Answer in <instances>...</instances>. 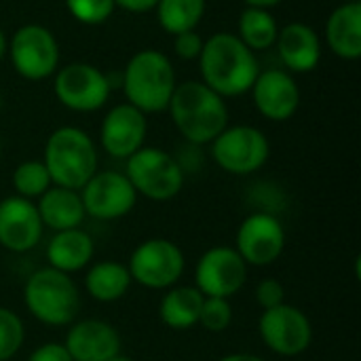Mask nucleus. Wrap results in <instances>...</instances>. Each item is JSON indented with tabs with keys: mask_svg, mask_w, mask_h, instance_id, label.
<instances>
[{
	"mask_svg": "<svg viewBox=\"0 0 361 361\" xmlns=\"http://www.w3.org/2000/svg\"><path fill=\"white\" fill-rule=\"evenodd\" d=\"M25 361H72L63 343H44L36 347Z\"/></svg>",
	"mask_w": 361,
	"mask_h": 361,
	"instance_id": "nucleus-35",
	"label": "nucleus"
},
{
	"mask_svg": "<svg viewBox=\"0 0 361 361\" xmlns=\"http://www.w3.org/2000/svg\"><path fill=\"white\" fill-rule=\"evenodd\" d=\"M131 281L146 290H169L180 283L186 271V256L178 243L152 237L137 243L127 260Z\"/></svg>",
	"mask_w": 361,
	"mask_h": 361,
	"instance_id": "nucleus-7",
	"label": "nucleus"
},
{
	"mask_svg": "<svg viewBox=\"0 0 361 361\" xmlns=\"http://www.w3.org/2000/svg\"><path fill=\"white\" fill-rule=\"evenodd\" d=\"M167 110L182 140L190 144L207 146L228 127L226 99L201 80L176 85Z\"/></svg>",
	"mask_w": 361,
	"mask_h": 361,
	"instance_id": "nucleus-2",
	"label": "nucleus"
},
{
	"mask_svg": "<svg viewBox=\"0 0 361 361\" xmlns=\"http://www.w3.org/2000/svg\"><path fill=\"white\" fill-rule=\"evenodd\" d=\"M146 133V114L125 102L106 112L99 127V144L108 157L127 161L133 152H137L144 146Z\"/></svg>",
	"mask_w": 361,
	"mask_h": 361,
	"instance_id": "nucleus-17",
	"label": "nucleus"
},
{
	"mask_svg": "<svg viewBox=\"0 0 361 361\" xmlns=\"http://www.w3.org/2000/svg\"><path fill=\"white\" fill-rule=\"evenodd\" d=\"M6 53L15 72L25 80H44L57 72L59 42L53 32L40 23L17 27L6 40Z\"/></svg>",
	"mask_w": 361,
	"mask_h": 361,
	"instance_id": "nucleus-9",
	"label": "nucleus"
},
{
	"mask_svg": "<svg viewBox=\"0 0 361 361\" xmlns=\"http://www.w3.org/2000/svg\"><path fill=\"white\" fill-rule=\"evenodd\" d=\"M13 190L17 197H23L27 201H36L40 199L51 186V176L42 163V159H30V161H23L15 167L13 171Z\"/></svg>",
	"mask_w": 361,
	"mask_h": 361,
	"instance_id": "nucleus-27",
	"label": "nucleus"
},
{
	"mask_svg": "<svg viewBox=\"0 0 361 361\" xmlns=\"http://www.w3.org/2000/svg\"><path fill=\"white\" fill-rule=\"evenodd\" d=\"M176 70L171 59L157 49L137 51L125 66L123 91L127 104L144 114L163 112L176 91Z\"/></svg>",
	"mask_w": 361,
	"mask_h": 361,
	"instance_id": "nucleus-3",
	"label": "nucleus"
},
{
	"mask_svg": "<svg viewBox=\"0 0 361 361\" xmlns=\"http://www.w3.org/2000/svg\"><path fill=\"white\" fill-rule=\"evenodd\" d=\"M214 163L231 176H252L271 157V142L254 125H228L212 144Z\"/></svg>",
	"mask_w": 361,
	"mask_h": 361,
	"instance_id": "nucleus-8",
	"label": "nucleus"
},
{
	"mask_svg": "<svg viewBox=\"0 0 361 361\" xmlns=\"http://www.w3.org/2000/svg\"><path fill=\"white\" fill-rule=\"evenodd\" d=\"M328 47L334 55L355 61L361 55V2H343L326 21Z\"/></svg>",
	"mask_w": 361,
	"mask_h": 361,
	"instance_id": "nucleus-22",
	"label": "nucleus"
},
{
	"mask_svg": "<svg viewBox=\"0 0 361 361\" xmlns=\"http://www.w3.org/2000/svg\"><path fill=\"white\" fill-rule=\"evenodd\" d=\"M63 347L72 361H108L121 353L118 330L106 319H80L68 326Z\"/></svg>",
	"mask_w": 361,
	"mask_h": 361,
	"instance_id": "nucleus-18",
	"label": "nucleus"
},
{
	"mask_svg": "<svg viewBox=\"0 0 361 361\" xmlns=\"http://www.w3.org/2000/svg\"><path fill=\"white\" fill-rule=\"evenodd\" d=\"M254 298H256L258 307L262 311H267V309H273V307H279V305L286 302V288H283L281 281L269 277V279H262L256 286Z\"/></svg>",
	"mask_w": 361,
	"mask_h": 361,
	"instance_id": "nucleus-33",
	"label": "nucleus"
},
{
	"mask_svg": "<svg viewBox=\"0 0 361 361\" xmlns=\"http://www.w3.org/2000/svg\"><path fill=\"white\" fill-rule=\"evenodd\" d=\"M275 47L290 74L313 72L322 61V40L317 32L302 21H292L279 27Z\"/></svg>",
	"mask_w": 361,
	"mask_h": 361,
	"instance_id": "nucleus-19",
	"label": "nucleus"
},
{
	"mask_svg": "<svg viewBox=\"0 0 361 361\" xmlns=\"http://www.w3.org/2000/svg\"><path fill=\"white\" fill-rule=\"evenodd\" d=\"M250 267L231 245H214L205 250L195 267V288L203 296L233 298L247 281Z\"/></svg>",
	"mask_w": 361,
	"mask_h": 361,
	"instance_id": "nucleus-14",
	"label": "nucleus"
},
{
	"mask_svg": "<svg viewBox=\"0 0 361 361\" xmlns=\"http://www.w3.org/2000/svg\"><path fill=\"white\" fill-rule=\"evenodd\" d=\"M42 163L53 186L80 190L97 171V148L87 131L63 125L49 135Z\"/></svg>",
	"mask_w": 361,
	"mask_h": 361,
	"instance_id": "nucleus-4",
	"label": "nucleus"
},
{
	"mask_svg": "<svg viewBox=\"0 0 361 361\" xmlns=\"http://www.w3.org/2000/svg\"><path fill=\"white\" fill-rule=\"evenodd\" d=\"M279 34V23L267 8L245 6L237 21V36L254 53L275 47Z\"/></svg>",
	"mask_w": 361,
	"mask_h": 361,
	"instance_id": "nucleus-25",
	"label": "nucleus"
},
{
	"mask_svg": "<svg viewBox=\"0 0 361 361\" xmlns=\"http://www.w3.org/2000/svg\"><path fill=\"white\" fill-rule=\"evenodd\" d=\"M0 110H2V95H0Z\"/></svg>",
	"mask_w": 361,
	"mask_h": 361,
	"instance_id": "nucleus-41",
	"label": "nucleus"
},
{
	"mask_svg": "<svg viewBox=\"0 0 361 361\" xmlns=\"http://www.w3.org/2000/svg\"><path fill=\"white\" fill-rule=\"evenodd\" d=\"M110 89V78L97 66L87 61H72L55 72V97L72 112L99 110L108 102Z\"/></svg>",
	"mask_w": 361,
	"mask_h": 361,
	"instance_id": "nucleus-11",
	"label": "nucleus"
},
{
	"mask_svg": "<svg viewBox=\"0 0 361 361\" xmlns=\"http://www.w3.org/2000/svg\"><path fill=\"white\" fill-rule=\"evenodd\" d=\"M68 13L82 25H99L114 13V0H66Z\"/></svg>",
	"mask_w": 361,
	"mask_h": 361,
	"instance_id": "nucleus-30",
	"label": "nucleus"
},
{
	"mask_svg": "<svg viewBox=\"0 0 361 361\" xmlns=\"http://www.w3.org/2000/svg\"><path fill=\"white\" fill-rule=\"evenodd\" d=\"M343 2H355V0H343Z\"/></svg>",
	"mask_w": 361,
	"mask_h": 361,
	"instance_id": "nucleus-43",
	"label": "nucleus"
},
{
	"mask_svg": "<svg viewBox=\"0 0 361 361\" xmlns=\"http://www.w3.org/2000/svg\"><path fill=\"white\" fill-rule=\"evenodd\" d=\"M23 305L42 326L68 328L78 317L80 294L72 275L42 267L25 279Z\"/></svg>",
	"mask_w": 361,
	"mask_h": 361,
	"instance_id": "nucleus-5",
	"label": "nucleus"
},
{
	"mask_svg": "<svg viewBox=\"0 0 361 361\" xmlns=\"http://www.w3.org/2000/svg\"><path fill=\"white\" fill-rule=\"evenodd\" d=\"M87 218L112 222L129 216L137 205V192L123 171H95L78 190Z\"/></svg>",
	"mask_w": 361,
	"mask_h": 361,
	"instance_id": "nucleus-12",
	"label": "nucleus"
},
{
	"mask_svg": "<svg viewBox=\"0 0 361 361\" xmlns=\"http://www.w3.org/2000/svg\"><path fill=\"white\" fill-rule=\"evenodd\" d=\"M4 55H6V36H4V32L0 30V61L4 59Z\"/></svg>",
	"mask_w": 361,
	"mask_h": 361,
	"instance_id": "nucleus-39",
	"label": "nucleus"
},
{
	"mask_svg": "<svg viewBox=\"0 0 361 361\" xmlns=\"http://www.w3.org/2000/svg\"><path fill=\"white\" fill-rule=\"evenodd\" d=\"M288 243V235L279 216L252 212L243 218L235 233V250L247 267L275 264Z\"/></svg>",
	"mask_w": 361,
	"mask_h": 361,
	"instance_id": "nucleus-13",
	"label": "nucleus"
},
{
	"mask_svg": "<svg viewBox=\"0 0 361 361\" xmlns=\"http://www.w3.org/2000/svg\"><path fill=\"white\" fill-rule=\"evenodd\" d=\"M171 154H173V159H176V163L184 176L199 173L205 165V152H203V146H199V144L182 142L180 148Z\"/></svg>",
	"mask_w": 361,
	"mask_h": 361,
	"instance_id": "nucleus-32",
	"label": "nucleus"
},
{
	"mask_svg": "<svg viewBox=\"0 0 361 361\" xmlns=\"http://www.w3.org/2000/svg\"><path fill=\"white\" fill-rule=\"evenodd\" d=\"M233 324V305L228 298L205 296L199 313V326L212 334L226 332Z\"/></svg>",
	"mask_w": 361,
	"mask_h": 361,
	"instance_id": "nucleus-29",
	"label": "nucleus"
},
{
	"mask_svg": "<svg viewBox=\"0 0 361 361\" xmlns=\"http://www.w3.org/2000/svg\"><path fill=\"white\" fill-rule=\"evenodd\" d=\"M108 361H135V360H133V357H129V355H125V353L121 351L118 355H114L112 360H108Z\"/></svg>",
	"mask_w": 361,
	"mask_h": 361,
	"instance_id": "nucleus-40",
	"label": "nucleus"
},
{
	"mask_svg": "<svg viewBox=\"0 0 361 361\" xmlns=\"http://www.w3.org/2000/svg\"><path fill=\"white\" fill-rule=\"evenodd\" d=\"M25 326L21 317L8 309L0 307V361H11L23 347Z\"/></svg>",
	"mask_w": 361,
	"mask_h": 361,
	"instance_id": "nucleus-28",
	"label": "nucleus"
},
{
	"mask_svg": "<svg viewBox=\"0 0 361 361\" xmlns=\"http://www.w3.org/2000/svg\"><path fill=\"white\" fill-rule=\"evenodd\" d=\"M127 180L135 188L137 197L165 203L176 199L186 182V176L178 167L171 152L154 146H142L125 161Z\"/></svg>",
	"mask_w": 361,
	"mask_h": 361,
	"instance_id": "nucleus-6",
	"label": "nucleus"
},
{
	"mask_svg": "<svg viewBox=\"0 0 361 361\" xmlns=\"http://www.w3.org/2000/svg\"><path fill=\"white\" fill-rule=\"evenodd\" d=\"M44 226L40 222L34 201L11 195L0 201V247L11 254H27L42 239Z\"/></svg>",
	"mask_w": 361,
	"mask_h": 361,
	"instance_id": "nucleus-16",
	"label": "nucleus"
},
{
	"mask_svg": "<svg viewBox=\"0 0 361 361\" xmlns=\"http://www.w3.org/2000/svg\"><path fill=\"white\" fill-rule=\"evenodd\" d=\"M131 275L127 264L118 260H99L91 262L85 273V292L102 305L118 302L127 296L131 288Z\"/></svg>",
	"mask_w": 361,
	"mask_h": 361,
	"instance_id": "nucleus-23",
	"label": "nucleus"
},
{
	"mask_svg": "<svg viewBox=\"0 0 361 361\" xmlns=\"http://www.w3.org/2000/svg\"><path fill=\"white\" fill-rule=\"evenodd\" d=\"M95 256V243L91 235L82 228H70L53 233L44 247L47 267L61 271L66 275H74L85 271Z\"/></svg>",
	"mask_w": 361,
	"mask_h": 361,
	"instance_id": "nucleus-20",
	"label": "nucleus"
},
{
	"mask_svg": "<svg viewBox=\"0 0 361 361\" xmlns=\"http://www.w3.org/2000/svg\"><path fill=\"white\" fill-rule=\"evenodd\" d=\"M159 0H114V6L127 11V13H148L154 11Z\"/></svg>",
	"mask_w": 361,
	"mask_h": 361,
	"instance_id": "nucleus-36",
	"label": "nucleus"
},
{
	"mask_svg": "<svg viewBox=\"0 0 361 361\" xmlns=\"http://www.w3.org/2000/svg\"><path fill=\"white\" fill-rule=\"evenodd\" d=\"M205 8L207 0H159L154 6L157 21L171 36L197 30Z\"/></svg>",
	"mask_w": 361,
	"mask_h": 361,
	"instance_id": "nucleus-26",
	"label": "nucleus"
},
{
	"mask_svg": "<svg viewBox=\"0 0 361 361\" xmlns=\"http://www.w3.org/2000/svg\"><path fill=\"white\" fill-rule=\"evenodd\" d=\"M0 154H2V140H0Z\"/></svg>",
	"mask_w": 361,
	"mask_h": 361,
	"instance_id": "nucleus-42",
	"label": "nucleus"
},
{
	"mask_svg": "<svg viewBox=\"0 0 361 361\" xmlns=\"http://www.w3.org/2000/svg\"><path fill=\"white\" fill-rule=\"evenodd\" d=\"M247 6H256V8H267V11H271L273 6H277V4H281L283 0H243Z\"/></svg>",
	"mask_w": 361,
	"mask_h": 361,
	"instance_id": "nucleus-38",
	"label": "nucleus"
},
{
	"mask_svg": "<svg viewBox=\"0 0 361 361\" xmlns=\"http://www.w3.org/2000/svg\"><path fill=\"white\" fill-rule=\"evenodd\" d=\"M218 361H267L264 357L256 355V353H228Z\"/></svg>",
	"mask_w": 361,
	"mask_h": 361,
	"instance_id": "nucleus-37",
	"label": "nucleus"
},
{
	"mask_svg": "<svg viewBox=\"0 0 361 361\" xmlns=\"http://www.w3.org/2000/svg\"><path fill=\"white\" fill-rule=\"evenodd\" d=\"M252 99L256 110L273 123L290 121L300 106V87L288 70H260L252 85Z\"/></svg>",
	"mask_w": 361,
	"mask_h": 361,
	"instance_id": "nucleus-15",
	"label": "nucleus"
},
{
	"mask_svg": "<svg viewBox=\"0 0 361 361\" xmlns=\"http://www.w3.org/2000/svg\"><path fill=\"white\" fill-rule=\"evenodd\" d=\"M250 203H252L254 212L279 216L286 207V195L273 182H256L250 188Z\"/></svg>",
	"mask_w": 361,
	"mask_h": 361,
	"instance_id": "nucleus-31",
	"label": "nucleus"
},
{
	"mask_svg": "<svg viewBox=\"0 0 361 361\" xmlns=\"http://www.w3.org/2000/svg\"><path fill=\"white\" fill-rule=\"evenodd\" d=\"M203 38L199 36L197 30H190V32H182V34H176L173 36V51L180 59H199L201 51H203Z\"/></svg>",
	"mask_w": 361,
	"mask_h": 361,
	"instance_id": "nucleus-34",
	"label": "nucleus"
},
{
	"mask_svg": "<svg viewBox=\"0 0 361 361\" xmlns=\"http://www.w3.org/2000/svg\"><path fill=\"white\" fill-rule=\"evenodd\" d=\"M203 298L205 296L195 286H173L165 290L159 302V317L169 330L186 332L199 326Z\"/></svg>",
	"mask_w": 361,
	"mask_h": 361,
	"instance_id": "nucleus-24",
	"label": "nucleus"
},
{
	"mask_svg": "<svg viewBox=\"0 0 361 361\" xmlns=\"http://www.w3.org/2000/svg\"><path fill=\"white\" fill-rule=\"evenodd\" d=\"M201 82L220 97H239L247 93L260 74L258 57L233 32H216L203 42L199 55Z\"/></svg>",
	"mask_w": 361,
	"mask_h": 361,
	"instance_id": "nucleus-1",
	"label": "nucleus"
},
{
	"mask_svg": "<svg viewBox=\"0 0 361 361\" xmlns=\"http://www.w3.org/2000/svg\"><path fill=\"white\" fill-rule=\"evenodd\" d=\"M36 209L42 226L53 233L80 228L87 218L80 192L63 186H51L40 199H36Z\"/></svg>",
	"mask_w": 361,
	"mask_h": 361,
	"instance_id": "nucleus-21",
	"label": "nucleus"
},
{
	"mask_svg": "<svg viewBox=\"0 0 361 361\" xmlns=\"http://www.w3.org/2000/svg\"><path fill=\"white\" fill-rule=\"evenodd\" d=\"M258 334L264 347L281 357H298L313 345V324L309 315L288 302L262 311Z\"/></svg>",
	"mask_w": 361,
	"mask_h": 361,
	"instance_id": "nucleus-10",
	"label": "nucleus"
}]
</instances>
